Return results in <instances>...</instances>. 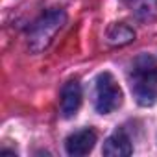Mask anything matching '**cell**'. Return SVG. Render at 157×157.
Wrapping results in <instances>:
<instances>
[{"label": "cell", "instance_id": "6da1fadb", "mask_svg": "<svg viewBox=\"0 0 157 157\" xmlns=\"http://www.w3.org/2000/svg\"><path fill=\"white\" fill-rule=\"evenodd\" d=\"M131 91L140 105H151L157 98V61L144 54L135 59L129 72Z\"/></svg>", "mask_w": 157, "mask_h": 157}, {"label": "cell", "instance_id": "7a4b0ae2", "mask_svg": "<svg viewBox=\"0 0 157 157\" xmlns=\"http://www.w3.org/2000/svg\"><path fill=\"white\" fill-rule=\"evenodd\" d=\"M67 17L61 10H52L46 15H43L30 30L28 33V44L32 52H41L44 50L52 39L56 37V33L61 30V26L65 24Z\"/></svg>", "mask_w": 157, "mask_h": 157}, {"label": "cell", "instance_id": "3957f363", "mask_svg": "<svg viewBox=\"0 0 157 157\" xmlns=\"http://www.w3.org/2000/svg\"><path fill=\"white\" fill-rule=\"evenodd\" d=\"M122 105V91L115 78L109 72H104L96 78L94 85V107L102 115H109Z\"/></svg>", "mask_w": 157, "mask_h": 157}, {"label": "cell", "instance_id": "277c9868", "mask_svg": "<svg viewBox=\"0 0 157 157\" xmlns=\"http://www.w3.org/2000/svg\"><path fill=\"white\" fill-rule=\"evenodd\" d=\"M94 142H96V133L93 129H82L67 139L65 148L68 155L82 157V155H87L94 148Z\"/></svg>", "mask_w": 157, "mask_h": 157}, {"label": "cell", "instance_id": "5b68a950", "mask_svg": "<svg viewBox=\"0 0 157 157\" xmlns=\"http://www.w3.org/2000/svg\"><path fill=\"white\" fill-rule=\"evenodd\" d=\"M82 105V87L76 80L65 83V87L61 89V113L63 117L70 118L78 113Z\"/></svg>", "mask_w": 157, "mask_h": 157}, {"label": "cell", "instance_id": "8992f818", "mask_svg": "<svg viewBox=\"0 0 157 157\" xmlns=\"http://www.w3.org/2000/svg\"><path fill=\"white\" fill-rule=\"evenodd\" d=\"M102 151H104V155H109V157H126V155H131L133 148L124 131H115L105 140Z\"/></svg>", "mask_w": 157, "mask_h": 157}, {"label": "cell", "instance_id": "52a82bcc", "mask_svg": "<svg viewBox=\"0 0 157 157\" xmlns=\"http://www.w3.org/2000/svg\"><path fill=\"white\" fill-rule=\"evenodd\" d=\"M107 39H109L111 44L122 46V44H128L135 39V32L126 24H113L107 32Z\"/></svg>", "mask_w": 157, "mask_h": 157}]
</instances>
